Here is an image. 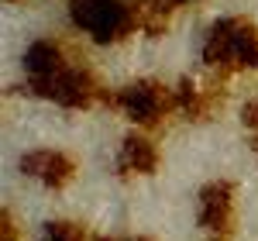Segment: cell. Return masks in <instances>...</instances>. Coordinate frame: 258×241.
<instances>
[{
  "label": "cell",
  "instance_id": "6da1fadb",
  "mask_svg": "<svg viewBox=\"0 0 258 241\" xmlns=\"http://www.w3.org/2000/svg\"><path fill=\"white\" fill-rule=\"evenodd\" d=\"M203 62L220 76L234 69L258 73V24L248 18H220L207 28L203 38Z\"/></svg>",
  "mask_w": 258,
  "mask_h": 241
},
{
  "label": "cell",
  "instance_id": "7a4b0ae2",
  "mask_svg": "<svg viewBox=\"0 0 258 241\" xmlns=\"http://www.w3.org/2000/svg\"><path fill=\"white\" fill-rule=\"evenodd\" d=\"M69 18L97 45H117L138 31L131 0H69Z\"/></svg>",
  "mask_w": 258,
  "mask_h": 241
},
{
  "label": "cell",
  "instance_id": "3957f363",
  "mask_svg": "<svg viewBox=\"0 0 258 241\" xmlns=\"http://www.w3.org/2000/svg\"><path fill=\"white\" fill-rule=\"evenodd\" d=\"M28 90H31L35 97L55 100L59 107H73V110H90V107H97V103L103 100V90H100L97 76H93L80 59H73L59 76H52V80H45V83H35V86H28Z\"/></svg>",
  "mask_w": 258,
  "mask_h": 241
},
{
  "label": "cell",
  "instance_id": "277c9868",
  "mask_svg": "<svg viewBox=\"0 0 258 241\" xmlns=\"http://www.w3.org/2000/svg\"><path fill=\"white\" fill-rule=\"evenodd\" d=\"M114 103H117L120 114H127L138 128H159L162 120L176 110V93L155 80H135L114 93Z\"/></svg>",
  "mask_w": 258,
  "mask_h": 241
},
{
  "label": "cell",
  "instance_id": "5b68a950",
  "mask_svg": "<svg viewBox=\"0 0 258 241\" xmlns=\"http://www.w3.org/2000/svg\"><path fill=\"white\" fill-rule=\"evenodd\" d=\"M234 203H238V193H234V183H207L200 190V227L210 231L214 238L227 241V234L234 231Z\"/></svg>",
  "mask_w": 258,
  "mask_h": 241
},
{
  "label": "cell",
  "instance_id": "8992f818",
  "mask_svg": "<svg viewBox=\"0 0 258 241\" xmlns=\"http://www.w3.org/2000/svg\"><path fill=\"white\" fill-rule=\"evenodd\" d=\"M21 172L48 190H66L76 176V159L59 148H35L21 155Z\"/></svg>",
  "mask_w": 258,
  "mask_h": 241
},
{
  "label": "cell",
  "instance_id": "52a82bcc",
  "mask_svg": "<svg viewBox=\"0 0 258 241\" xmlns=\"http://www.w3.org/2000/svg\"><path fill=\"white\" fill-rule=\"evenodd\" d=\"M21 62H24V76H28L24 86H35V83H45V80H52V76H59L62 69L73 62V55H69V48L62 41L38 38L28 45V52H24Z\"/></svg>",
  "mask_w": 258,
  "mask_h": 241
},
{
  "label": "cell",
  "instance_id": "ba28073f",
  "mask_svg": "<svg viewBox=\"0 0 258 241\" xmlns=\"http://www.w3.org/2000/svg\"><path fill=\"white\" fill-rule=\"evenodd\" d=\"M159 169V145L148 135H124L117 148V172L120 176H152Z\"/></svg>",
  "mask_w": 258,
  "mask_h": 241
},
{
  "label": "cell",
  "instance_id": "9c48e42d",
  "mask_svg": "<svg viewBox=\"0 0 258 241\" xmlns=\"http://www.w3.org/2000/svg\"><path fill=\"white\" fill-rule=\"evenodd\" d=\"M176 93V110H182L186 117L203 120L210 117L220 107V86L217 83H200V80H179V86L172 90Z\"/></svg>",
  "mask_w": 258,
  "mask_h": 241
},
{
  "label": "cell",
  "instance_id": "30bf717a",
  "mask_svg": "<svg viewBox=\"0 0 258 241\" xmlns=\"http://www.w3.org/2000/svg\"><path fill=\"white\" fill-rule=\"evenodd\" d=\"M172 4L165 0H131V14H135V24L138 31H148V35H162L172 21Z\"/></svg>",
  "mask_w": 258,
  "mask_h": 241
},
{
  "label": "cell",
  "instance_id": "8fae6325",
  "mask_svg": "<svg viewBox=\"0 0 258 241\" xmlns=\"http://www.w3.org/2000/svg\"><path fill=\"white\" fill-rule=\"evenodd\" d=\"M38 241H90L83 224L76 221H45L38 231Z\"/></svg>",
  "mask_w": 258,
  "mask_h": 241
},
{
  "label": "cell",
  "instance_id": "7c38bea8",
  "mask_svg": "<svg viewBox=\"0 0 258 241\" xmlns=\"http://www.w3.org/2000/svg\"><path fill=\"white\" fill-rule=\"evenodd\" d=\"M241 120H244V128H248V131H258V100L244 103V110H241Z\"/></svg>",
  "mask_w": 258,
  "mask_h": 241
},
{
  "label": "cell",
  "instance_id": "4fadbf2b",
  "mask_svg": "<svg viewBox=\"0 0 258 241\" xmlns=\"http://www.w3.org/2000/svg\"><path fill=\"white\" fill-rule=\"evenodd\" d=\"M165 4H172V7H189V4H200V0H165Z\"/></svg>",
  "mask_w": 258,
  "mask_h": 241
},
{
  "label": "cell",
  "instance_id": "5bb4252c",
  "mask_svg": "<svg viewBox=\"0 0 258 241\" xmlns=\"http://www.w3.org/2000/svg\"><path fill=\"white\" fill-rule=\"evenodd\" d=\"M248 141H251V152H255V159H258V131H251V135H248Z\"/></svg>",
  "mask_w": 258,
  "mask_h": 241
},
{
  "label": "cell",
  "instance_id": "9a60e30c",
  "mask_svg": "<svg viewBox=\"0 0 258 241\" xmlns=\"http://www.w3.org/2000/svg\"><path fill=\"white\" fill-rule=\"evenodd\" d=\"M93 241H152V238H93Z\"/></svg>",
  "mask_w": 258,
  "mask_h": 241
},
{
  "label": "cell",
  "instance_id": "2e32d148",
  "mask_svg": "<svg viewBox=\"0 0 258 241\" xmlns=\"http://www.w3.org/2000/svg\"><path fill=\"white\" fill-rule=\"evenodd\" d=\"M217 241H220V238H217Z\"/></svg>",
  "mask_w": 258,
  "mask_h": 241
}]
</instances>
